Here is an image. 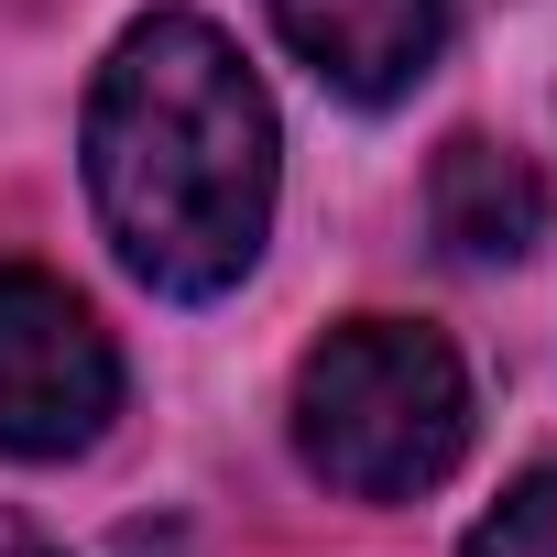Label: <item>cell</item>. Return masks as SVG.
<instances>
[{
  "instance_id": "obj_1",
  "label": "cell",
  "mask_w": 557,
  "mask_h": 557,
  "mask_svg": "<svg viewBox=\"0 0 557 557\" xmlns=\"http://www.w3.org/2000/svg\"><path fill=\"white\" fill-rule=\"evenodd\" d=\"M273 99L197 12H143L88 88V208L132 285L208 307L273 240Z\"/></svg>"
},
{
  "instance_id": "obj_2",
  "label": "cell",
  "mask_w": 557,
  "mask_h": 557,
  "mask_svg": "<svg viewBox=\"0 0 557 557\" xmlns=\"http://www.w3.org/2000/svg\"><path fill=\"white\" fill-rule=\"evenodd\" d=\"M296 459L339 503H416L470 459V372L416 318H350L296 361Z\"/></svg>"
},
{
  "instance_id": "obj_3",
  "label": "cell",
  "mask_w": 557,
  "mask_h": 557,
  "mask_svg": "<svg viewBox=\"0 0 557 557\" xmlns=\"http://www.w3.org/2000/svg\"><path fill=\"white\" fill-rule=\"evenodd\" d=\"M121 416V350L55 273L0 262V459H77Z\"/></svg>"
},
{
  "instance_id": "obj_4",
  "label": "cell",
  "mask_w": 557,
  "mask_h": 557,
  "mask_svg": "<svg viewBox=\"0 0 557 557\" xmlns=\"http://www.w3.org/2000/svg\"><path fill=\"white\" fill-rule=\"evenodd\" d=\"M262 12L296 45V66H318L361 110L405 99L437 66V34H448V0H262Z\"/></svg>"
},
{
  "instance_id": "obj_5",
  "label": "cell",
  "mask_w": 557,
  "mask_h": 557,
  "mask_svg": "<svg viewBox=\"0 0 557 557\" xmlns=\"http://www.w3.org/2000/svg\"><path fill=\"white\" fill-rule=\"evenodd\" d=\"M426 219L459 262H524L546 240V175H535V153H513L492 132H448L426 164Z\"/></svg>"
},
{
  "instance_id": "obj_6",
  "label": "cell",
  "mask_w": 557,
  "mask_h": 557,
  "mask_svg": "<svg viewBox=\"0 0 557 557\" xmlns=\"http://www.w3.org/2000/svg\"><path fill=\"white\" fill-rule=\"evenodd\" d=\"M459 557H557V470H524V481L459 535Z\"/></svg>"
},
{
  "instance_id": "obj_7",
  "label": "cell",
  "mask_w": 557,
  "mask_h": 557,
  "mask_svg": "<svg viewBox=\"0 0 557 557\" xmlns=\"http://www.w3.org/2000/svg\"><path fill=\"white\" fill-rule=\"evenodd\" d=\"M0 557H55V546H34L23 524H0Z\"/></svg>"
}]
</instances>
